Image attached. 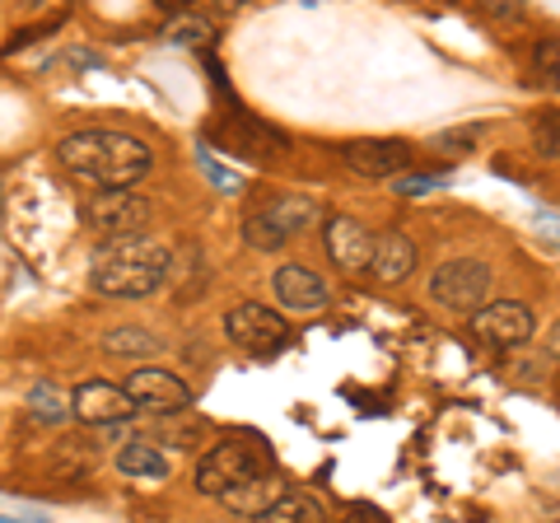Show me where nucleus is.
Segmentation results:
<instances>
[{
    "label": "nucleus",
    "mask_w": 560,
    "mask_h": 523,
    "mask_svg": "<svg viewBox=\"0 0 560 523\" xmlns=\"http://www.w3.org/2000/svg\"><path fill=\"white\" fill-rule=\"evenodd\" d=\"M57 160L66 173L108 187V191H131L150 173L154 154L145 141H136L127 131H75L57 146Z\"/></svg>",
    "instance_id": "f257e3e1"
},
{
    "label": "nucleus",
    "mask_w": 560,
    "mask_h": 523,
    "mask_svg": "<svg viewBox=\"0 0 560 523\" xmlns=\"http://www.w3.org/2000/svg\"><path fill=\"white\" fill-rule=\"evenodd\" d=\"M173 257L160 239L140 234V239H113L94 253L90 286L108 300H145L168 281Z\"/></svg>",
    "instance_id": "f03ea898"
},
{
    "label": "nucleus",
    "mask_w": 560,
    "mask_h": 523,
    "mask_svg": "<svg viewBox=\"0 0 560 523\" xmlns=\"http://www.w3.org/2000/svg\"><path fill=\"white\" fill-rule=\"evenodd\" d=\"M261 477H271V453L261 440H248V434H230L215 449H206L197 463V491L210 500L230 496L238 486L261 481Z\"/></svg>",
    "instance_id": "7ed1b4c3"
},
{
    "label": "nucleus",
    "mask_w": 560,
    "mask_h": 523,
    "mask_svg": "<svg viewBox=\"0 0 560 523\" xmlns=\"http://www.w3.org/2000/svg\"><path fill=\"white\" fill-rule=\"evenodd\" d=\"M224 333H230V341L243 356H257V360H271L290 346V323L267 304H234L224 313Z\"/></svg>",
    "instance_id": "20e7f679"
},
{
    "label": "nucleus",
    "mask_w": 560,
    "mask_h": 523,
    "mask_svg": "<svg viewBox=\"0 0 560 523\" xmlns=\"http://www.w3.org/2000/svg\"><path fill=\"white\" fill-rule=\"evenodd\" d=\"M430 294L434 304H444L448 313H477L490 294V267L477 257H448L440 271L430 276Z\"/></svg>",
    "instance_id": "39448f33"
},
{
    "label": "nucleus",
    "mask_w": 560,
    "mask_h": 523,
    "mask_svg": "<svg viewBox=\"0 0 560 523\" xmlns=\"http://www.w3.org/2000/svg\"><path fill=\"white\" fill-rule=\"evenodd\" d=\"M117 388L127 393V403L136 411H150V416H178L191 407L187 379H178L173 370H160V364H140V370H131V379L117 383Z\"/></svg>",
    "instance_id": "423d86ee"
},
{
    "label": "nucleus",
    "mask_w": 560,
    "mask_h": 523,
    "mask_svg": "<svg viewBox=\"0 0 560 523\" xmlns=\"http://www.w3.org/2000/svg\"><path fill=\"white\" fill-rule=\"evenodd\" d=\"M84 220L94 224L103 239H140L154 220V206L140 197V191H98V197L84 206Z\"/></svg>",
    "instance_id": "0eeeda50"
},
{
    "label": "nucleus",
    "mask_w": 560,
    "mask_h": 523,
    "mask_svg": "<svg viewBox=\"0 0 560 523\" xmlns=\"http://www.w3.org/2000/svg\"><path fill=\"white\" fill-rule=\"evenodd\" d=\"M471 327H477V337L500 346V351H514V346L533 341V309L518 304V300H500V304H481L477 313H471Z\"/></svg>",
    "instance_id": "6e6552de"
},
{
    "label": "nucleus",
    "mask_w": 560,
    "mask_h": 523,
    "mask_svg": "<svg viewBox=\"0 0 560 523\" xmlns=\"http://www.w3.org/2000/svg\"><path fill=\"white\" fill-rule=\"evenodd\" d=\"M70 416H75L80 426L108 430V426H127L131 416H136V407L127 403V393H121L117 383L90 379V383H80V388L70 393Z\"/></svg>",
    "instance_id": "1a4fd4ad"
},
{
    "label": "nucleus",
    "mask_w": 560,
    "mask_h": 523,
    "mask_svg": "<svg viewBox=\"0 0 560 523\" xmlns=\"http://www.w3.org/2000/svg\"><path fill=\"white\" fill-rule=\"evenodd\" d=\"M341 160L350 173H360V178H397V173L411 164V146L393 141V136H364V141H350L341 150Z\"/></svg>",
    "instance_id": "9d476101"
},
{
    "label": "nucleus",
    "mask_w": 560,
    "mask_h": 523,
    "mask_svg": "<svg viewBox=\"0 0 560 523\" xmlns=\"http://www.w3.org/2000/svg\"><path fill=\"white\" fill-rule=\"evenodd\" d=\"M323 243H327V257L337 262L341 271H370V253H374V234L364 230L360 220L350 216H331L327 230H323Z\"/></svg>",
    "instance_id": "9b49d317"
},
{
    "label": "nucleus",
    "mask_w": 560,
    "mask_h": 523,
    "mask_svg": "<svg viewBox=\"0 0 560 523\" xmlns=\"http://www.w3.org/2000/svg\"><path fill=\"white\" fill-rule=\"evenodd\" d=\"M271 294L290 313H313V309H323L331 300V290H327L323 276L300 267V262H290V267H276L271 271Z\"/></svg>",
    "instance_id": "f8f14e48"
},
{
    "label": "nucleus",
    "mask_w": 560,
    "mask_h": 523,
    "mask_svg": "<svg viewBox=\"0 0 560 523\" xmlns=\"http://www.w3.org/2000/svg\"><path fill=\"white\" fill-rule=\"evenodd\" d=\"M411 271H416V243L407 234H397V230L378 234L374 253H370V276L378 286H401Z\"/></svg>",
    "instance_id": "ddd939ff"
},
{
    "label": "nucleus",
    "mask_w": 560,
    "mask_h": 523,
    "mask_svg": "<svg viewBox=\"0 0 560 523\" xmlns=\"http://www.w3.org/2000/svg\"><path fill=\"white\" fill-rule=\"evenodd\" d=\"M98 351L108 356V360H154L164 351V341L150 333V327H136V323H121V327H108L98 341Z\"/></svg>",
    "instance_id": "4468645a"
},
{
    "label": "nucleus",
    "mask_w": 560,
    "mask_h": 523,
    "mask_svg": "<svg viewBox=\"0 0 560 523\" xmlns=\"http://www.w3.org/2000/svg\"><path fill=\"white\" fill-rule=\"evenodd\" d=\"M117 473L121 477H145V481H164L173 473V463H168V453L160 444H150V440H127L117 449Z\"/></svg>",
    "instance_id": "2eb2a0df"
},
{
    "label": "nucleus",
    "mask_w": 560,
    "mask_h": 523,
    "mask_svg": "<svg viewBox=\"0 0 560 523\" xmlns=\"http://www.w3.org/2000/svg\"><path fill=\"white\" fill-rule=\"evenodd\" d=\"M253 523H327V504L308 491H285L261 514H253Z\"/></svg>",
    "instance_id": "dca6fc26"
},
{
    "label": "nucleus",
    "mask_w": 560,
    "mask_h": 523,
    "mask_svg": "<svg viewBox=\"0 0 560 523\" xmlns=\"http://www.w3.org/2000/svg\"><path fill=\"white\" fill-rule=\"evenodd\" d=\"M257 216L267 220L280 239H294L300 230H308V224L318 220V201H308V197H280L271 206H261Z\"/></svg>",
    "instance_id": "f3484780"
},
{
    "label": "nucleus",
    "mask_w": 560,
    "mask_h": 523,
    "mask_svg": "<svg viewBox=\"0 0 560 523\" xmlns=\"http://www.w3.org/2000/svg\"><path fill=\"white\" fill-rule=\"evenodd\" d=\"M98 467V444L90 434H66L57 440V458H51V473L57 477H84Z\"/></svg>",
    "instance_id": "a211bd4d"
},
{
    "label": "nucleus",
    "mask_w": 560,
    "mask_h": 523,
    "mask_svg": "<svg viewBox=\"0 0 560 523\" xmlns=\"http://www.w3.org/2000/svg\"><path fill=\"white\" fill-rule=\"evenodd\" d=\"M28 416L38 426H66L70 421V397L61 393L57 379H38L28 388Z\"/></svg>",
    "instance_id": "6ab92c4d"
},
{
    "label": "nucleus",
    "mask_w": 560,
    "mask_h": 523,
    "mask_svg": "<svg viewBox=\"0 0 560 523\" xmlns=\"http://www.w3.org/2000/svg\"><path fill=\"white\" fill-rule=\"evenodd\" d=\"M276 496H285V486H280V477L271 473V477H261V481L238 486V491H230V496H220V504H224V510H230V514L253 519V514L267 510V504H271Z\"/></svg>",
    "instance_id": "aec40b11"
},
{
    "label": "nucleus",
    "mask_w": 560,
    "mask_h": 523,
    "mask_svg": "<svg viewBox=\"0 0 560 523\" xmlns=\"http://www.w3.org/2000/svg\"><path fill=\"white\" fill-rule=\"evenodd\" d=\"M164 453H187L201 444V421L197 416H160V430H154V440Z\"/></svg>",
    "instance_id": "412c9836"
},
{
    "label": "nucleus",
    "mask_w": 560,
    "mask_h": 523,
    "mask_svg": "<svg viewBox=\"0 0 560 523\" xmlns=\"http://www.w3.org/2000/svg\"><path fill=\"white\" fill-rule=\"evenodd\" d=\"M164 38L178 43V47H201V43L215 38V28H210L206 20H173V24L164 28Z\"/></svg>",
    "instance_id": "4be33fe9"
},
{
    "label": "nucleus",
    "mask_w": 560,
    "mask_h": 523,
    "mask_svg": "<svg viewBox=\"0 0 560 523\" xmlns=\"http://www.w3.org/2000/svg\"><path fill=\"white\" fill-rule=\"evenodd\" d=\"M243 239H248V243H253V248H257V253H276V248H280V243H285V239H280V234H276V230H271V224H267V220H261L257 211H253L248 220H243Z\"/></svg>",
    "instance_id": "5701e85b"
},
{
    "label": "nucleus",
    "mask_w": 560,
    "mask_h": 523,
    "mask_svg": "<svg viewBox=\"0 0 560 523\" xmlns=\"http://www.w3.org/2000/svg\"><path fill=\"white\" fill-rule=\"evenodd\" d=\"M444 183H448L444 173H430V178L420 173V178H397V183H393V191H397V197H425V191H440Z\"/></svg>",
    "instance_id": "b1692460"
},
{
    "label": "nucleus",
    "mask_w": 560,
    "mask_h": 523,
    "mask_svg": "<svg viewBox=\"0 0 560 523\" xmlns=\"http://www.w3.org/2000/svg\"><path fill=\"white\" fill-rule=\"evenodd\" d=\"M477 127H458V131H440V136H434V146H440V150H471V146H477Z\"/></svg>",
    "instance_id": "393cba45"
},
{
    "label": "nucleus",
    "mask_w": 560,
    "mask_h": 523,
    "mask_svg": "<svg viewBox=\"0 0 560 523\" xmlns=\"http://www.w3.org/2000/svg\"><path fill=\"white\" fill-rule=\"evenodd\" d=\"M201 173H206V178L210 183H215L220 191H238V178H234V173L230 168H224V164H215V160H210V154L201 150Z\"/></svg>",
    "instance_id": "a878e982"
},
{
    "label": "nucleus",
    "mask_w": 560,
    "mask_h": 523,
    "mask_svg": "<svg viewBox=\"0 0 560 523\" xmlns=\"http://www.w3.org/2000/svg\"><path fill=\"white\" fill-rule=\"evenodd\" d=\"M346 523H388V519H383V514L374 510V504H355V510L346 514Z\"/></svg>",
    "instance_id": "bb28decb"
},
{
    "label": "nucleus",
    "mask_w": 560,
    "mask_h": 523,
    "mask_svg": "<svg viewBox=\"0 0 560 523\" xmlns=\"http://www.w3.org/2000/svg\"><path fill=\"white\" fill-rule=\"evenodd\" d=\"M0 523H51L47 514H33V510H20V514H5L0 510Z\"/></svg>",
    "instance_id": "cd10ccee"
}]
</instances>
